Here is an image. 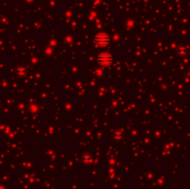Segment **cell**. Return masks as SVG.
<instances>
[{
    "instance_id": "obj_1",
    "label": "cell",
    "mask_w": 190,
    "mask_h": 189,
    "mask_svg": "<svg viewBox=\"0 0 190 189\" xmlns=\"http://www.w3.org/2000/svg\"><path fill=\"white\" fill-rule=\"evenodd\" d=\"M94 41H95V43L97 45V46L104 47L109 42V36L107 34H97L95 37Z\"/></svg>"
},
{
    "instance_id": "obj_2",
    "label": "cell",
    "mask_w": 190,
    "mask_h": 189,
    "mask_svg": "<svg viewBox=\"0 0 190 189\" xmlns=\"http://www.w3.org/2000/svg\"><path fill=\"white\" fill-rule=\"evenodd\" d=\"M98 62H99L101 65H104V66H108L110 63H111L112 61V58L111 56H110L109 54H106V53H104V54H101L99 57H98Z\"/></svg>"
}]
</instances>
